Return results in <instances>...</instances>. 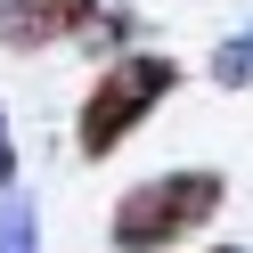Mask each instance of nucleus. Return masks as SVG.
Instances as JSON below:
<instances>
[{"label":"nucleus","instance_id":"nucleus-1","mask_svg":"<svg viewBox=\"0 0 253 253\" xmlns=\"http://www.w3.org/2000/svg\"><path fill=\"white\" fill-rule=\"evenodd\" d=\"M220 212V171H164L115 204V253H164Z\"/></svg>","mask_w":253,"mask_h":253},{"label":"nucleus","instance_id":"nucleus-2","mask_svg":"<svg viewBox=\"0 0 253 253\" xmlns=\"http://www.w3.org/2000/svg\"><path fill=\"white\" fill-rule=\"evenodd\" d=\"M171 82H180L171 57H123V66H106L98 90H90V106H82V155H115L123 139L155 115V98H164Z\"/></svg>","mask_w":253,"mask_h":253},{"label":"nucleus","instance_id":"nucleus-3","mask_svg":"<svg viewBox=\"0 0 253 253\" xmlns=\"http://www.w3.org/2000/svg\"><path fill=\"white\" fill-rule=\"evenodd\" d=\"M82 17H90V0H8V8H0V41H8V49H49V41H66Z\"/></svg>","mask_w":253,"mask_h":253},{"label":"nucleus","instance_id":"nucleus-4","mask_svg":"<svg viewBox=\"0 0 253 253\" xmlns=\"http://www.w3.org/2000/svg\"><path fill=\"white\" fill-rule=\"evenodd\" d=\"M212 82H220V90H245V82H253V17L212 49Z\"/></svg>","mask_w":253,"mask_h":253},{"label":"nucleus","instance_id":"nucleus-5","mask_svg":"<svg viewBox=\"0 0 253 253\" xmlns=\"http://www.w3.org/2000/svg\"><path fill=\"white\" fill-rule=\"evenodd\" d=\"M0 253H33V204L8 188L0 196Z\"/></svg>","mask_w":253,"mask_h":253},{"label":"nucleus","instance_id":"nucleus-6","mask_svg":"<svg viewBox=\"0 0 253 253\" xmlns=\"http://www.w3.org/2000/svg\"><path fill=\"white\" fill-rule=\"evenodd\" d=\"M17 180V147H8V115H0V188Z\"/></svg>","mask_w":253,"mask_h":253},{"label":"nucleus","instance_id":"nucleus-7","mask_svg":"<svg viewBox=\"0 0 253 253\" xmlns=\"http://www.w3.org/2000/svg\"><path fill=\"white\" fill-rule=\"evenodd\" d=\"M212 253H237V245H212Z\"/></svg>","mask_w":253,"mask_h":253}]
</instances>
